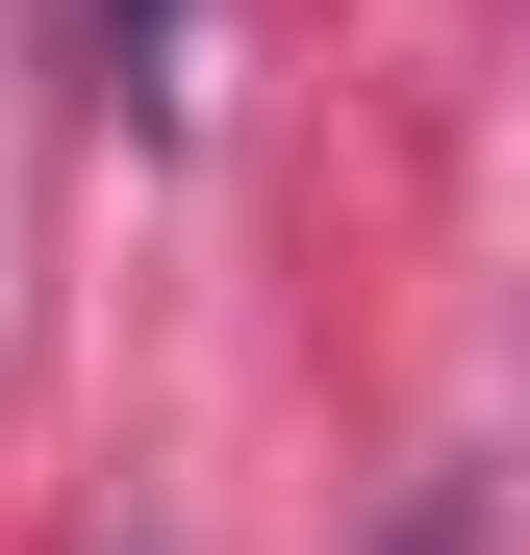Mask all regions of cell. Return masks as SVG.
<instances>
[{"label": "cell", "mask_w": 530, "mask_h": 555, "mask_svg": "<svg viewBox=\"0 0 530 555\" xmlns=\"http://www.w3.org/2000/svg\"><path fill=\"white\" fill-rule=\"evenodd\" d=\"M379 555H505V530H480V480H404V505H379Z\"/></svg>", "instance_id": "cell-1"}]
</instances>
